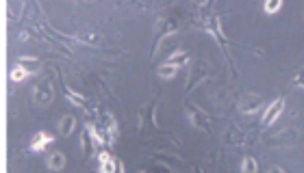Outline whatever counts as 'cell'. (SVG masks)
<instances>
[{
	"label": "cell",
	"instance_id": "obj_14",
	"mask_svg": "<svg viewBox=\"0 0 304 173\" xmlns=\"http://www.w3.org/2000/svg\"><path fill=\"white\" fill-rule=\"evenodd\" d=\"M15 63H20L22 67H26L31 74H35V72L42 70V61H39L37 56H20V59L15 61Z\"/></svg>",
	"mask_w": 304,
	"mask_h": 173
},
{
	"label": "cell",
	"instance_id": "obj_8",
	"mask_svg": "<svg viewBox=\"0 0 304 173\" xmlns=\"http://www.w3.org/2000/svg\"><path fill=\"white\" fill-rule=\"evenodd\" d=\"M98 162H100V167H98V171H100V173H116L118 171V160L113 158L109 152L98 154Z\"/></svg>",
	"mask_w": 304,
	"mask_h": 173
},
{
	"label": "cell",
	"instance_id": "obj_25",
	"mask_svg": "<svg viewBox=\"0 0 304 173\" xmlns=\"http://www.w3.org/2000/svg\"><path fill=\"white\" fill-rule=\"evenodd\" d=\"M200 173H204V171H200Z\"/></svg>",
	"mask_w": 304,
	"mask_h": 173
},
{
	"label": "cell",
	"instance_id": "obj_2",
	"mask_svg": "<svg viewBox=\"0 0 304 173\" xmlns=\"http://www.w3.org/2000/svg\"><path fill=\"white\" fill-rule=\"evenodd\" d=\"M178 26H180V22L176 18H161L157 22V26H154V32H157V37H159V44L163 39L174 35V32L178 30Z\"/></svg>",
	"mask_w": 304,
	"mask_h": 173
},
{
	"label": "cell",
	"instance_id": "obj_16",
	"mask_svg": "<svg viewBox=\"0 0 304 173\" xmlns=\"http://www.w3.org/2000/svg\"><path fill=\"white\" fill-rule=\"evenodd\" d=\"M74 39L80 41V44H87V46L100 44V35H94V32H78V35H74Z\"/></svg>",
	"mask_w": 304,
	"mask_h": 173
},
{
	"label": "cell",
	"instance_id": "obj_20",
	"mask_svg": "<svg viewBox=\"0 0 304 173\" xmlns=\"http://www.w3.org/2000/svg\"><path fill=\"white\" fill-rule=\"evenodd\" d=\"M159 160H163L165 164H170V167H178V160H172V158H168V156H159Z\"/></svg>",
	"mask_w": 304,
	"mask_h": 173
},
{
	"label": "cell",
	"instance_id": "obj_24",
	"mask_svg": "<svg viewBox=\"0 0 304 173\" xmlns=\"http://www.w3.org/2000/svg\"><path fill=\"white\" fill-rule=\"evenodd\" d=\"M302 76H304V67H302Z\"/></svg>",
	"mask_w": 304,
	"mask_h": 173
},
{
	"label": "cell",
	"instance_id": "obj_22",
	"mask_svg": "<svg viewBox=\"0 0 304 173\" xmlns=\"http://www.w3.org/2000/svg\"><path fill=\"white\" fill-rule=\"evenodd\" d=\"M26 39H29V32H26V30H24V32H22V35H20V41H26Z\"/></svg>",
	"mask_w": 304,
	"mask_h": 173
},
{
	"label": "cell",
	"instance_id": "obj_18",
	"mask_svg": "<svg viewBox=\"0 0 304 173\" xmlns=\"http://www.w3.org/2000/svg\"><path fill=\"white\" fill-rule=\"evenodd\" d=\"M257 171H259L257 160H254L252 156H245V158L241 160V173H257Z\"/></svg>",
	"mask_w": 304,
	"mask_h": 173
},
{
	"label": "cell",
	"instance_id": "obj_23",
	"mask_svg": "<svg viewBox=\"0 0 304 173\" xmlns=\"http://www.w3.org/2000/svg\"><path fill=\"white\" fill-rule=\"evenodd\" d=\"M139 173H150V171H139Z\"/></svg>",
	"mask_w": 304,
	"mask_h": 173
},
{
	"label": "cell",
	"instance_id": "obj_17",
	"mask_svg": "<svg viewBox=\"0 0 304 173\" xmlns=\"http://www.w3.org/2000/svg\"><path fill=\"white\" fill-rule=\"evenodd\" d=\"M187 61H189V54L185 50H174L170 54V59H168V63H176V65H180V67H183Z\"/></svg>",
	"mask_w": 304,
	"mask_h": 173
},
{
	"label": "cell",
	"instance_id": "obj_4",
	"mask_svg": "<svg viewBox=\"0 0 304 173\" xmlns=\"http://www.w3.org/2000/svg\"><path fill=\"white\" fill-rule=\"evenodd\" d=\"M283 111H285V97H276V100L265 109V113H263V126L265 128L272 126V123L283 115Z\"/></svg>",
	"mask_w": 304,
	"mask_h": 173
},
{
	"label": "cell",
	"instance_id": "obj_9",
	"mask_svg": "<svg viewBox=\"0 0 304 173\" xmlns=\"http://www.w3.org/2000/svg\"><path fill=\"white\" fill-rule=\"evenodd\" d=\"M204 78H207V63H196L194 70H191V76H189V80H187V91H191V89L196 87V82L204 80Z\"/></svg>",
	"mask_w": 304,
	"mask_h": 173
},
{
	"label": "cell",
	"instance_id": "obj_13",
	"mask_svg": "<svg viewBox=\"0 0 304 173\" xmlns=\"http://www.w3.org/2000/svg\"><path fill=\"white\" fill-rule=\"evenodd\" d=\"M178 70H180V65H176V63H163V65H159V70H157V74H159V78H165V80H170V78H174L176 74H178Z\"/></svg>",
	"mask_w": 304,
	"mask_h": 173
},
{
	"label": "cell",
	"instance_id": "obj_6",
	"mask_svg": "<svg viewBox=\"0 0 304 173\" xmlns=\"http://www.w3.org/2000/svg\"><path fill=\"white\" fill-rule=\"evenodd\" d=\"M63 93H65V97L74 104V106H80V109H85L87 111V115H94L96 111L94 109H89V102H87V97L85 95H80V93H76L72 87H68V85H63Z\"/></svg>",
	"mask_w": 304,
	"mask_h": 173
},
{
	"label": "cell",
	"instance_id": "obj_1",
	"mask_svg": "<svg viewBox=\"0 0 304 173\" xmlns=\"http://www.w3.org/2000/svg\"><path fill=\"white\" fill-rule=\"evenodd\" d=\"M185 113H187V119L191 121V126L196 130H202V132H207V134L211 132V121H209V115L204 111H200L198 106H194V104H187Z\"/></svg>",
	"mask_w": 304,
	"mask_h": 173
},
{
	"label": "cell",
	"instance_id": "obj_5",
	"mask_svg": "<svg viewBox=\"0 0 304 173\" xmlns=\"http://www.w3.org/2000/svg\"><path fill=\"white\" fill-rule=\"evenodd\" d=\"M52 141H54V136L50 132H44V130H42V132H35V134H33V139H31V143H29V152L42 154Z\"/></svg>",
	"mask_w": 304,
	"mask_h": 173
},
{
	"label": "cell",
	"instance_id": "obj_7",
	"mask_svg": "<svg viewBox=\"0 0 304 173\" xmlns=\"http://www.w3.org/2000/svg\"><path fill=\"white\" fill-rule=\"evenodd\" d=\"M261 106H263V97L261 95H245L243 100L239 102V111L245 113V115H252V113H257Z\"/></svg>",
	"mask_w": 304,
	"mask_h": 173
},
{
	"label": "cell",
	"instance_id": "obj_15",
	"mask_svg": "<svg viewBox=\"0 0 304 173\" xmlns=\"http://www.w3.org/2000/svg\"><path fill=\"white\" fill-rule=\"evenodd\" d=\"M29 76H31V72H29L26 67H22L20 63H15L13 67H11V72H9L11 82H22V80H26Z\"/></svg>",
	"mask_w": 304,
	"mask_h": 173
},
{
	"label": "cell",
	"instance_id": "obj_10",
	"mask_svg": "<svg viewBox=\"0 0 304 173\" xmlns=\"http://www.w3.org/2000/svg\"><path fill=\"white\" fill-rule=\"evenodd\" d=\"M80 145H83L85 158H92V156L96 154V143H94V139H92V134H89L87 128L83 130V132H80Z\"/></svg>",
	"mask_w": 304,
	"mask_h": 173
},
{
	"label": "cell",
	"instance_id": "obj_21",
	"mask_svg": "<svg viewBox=\"0 0 304 173\" xmlns=\"http://www.w3.org/2000/svg\"><path fill=\"white\" fill-rule=\"evenodd\" d=\"M267 173H285V171H283L281 167H269V169H267Z\"/></svg>",
	"mask_w": 304,
	"mask_h": 173
},
{
	"label": "cell",
	"instance_id": "obj_11",
	"mask_svg": "<svg viewBox=\"0 0 304 173\" xmlns=\"http://www.w3.org/2000/svg\"><path fill=\"white\" fill-rule=\"evenodd\" d=\"M74 128H76V119L72 117V115H63L59 119V132L61 136H70L74 132Z\"/></svg>",
	"mask_w": 304,
	"mask_h": 173
},
{
	"label": "cell",
	"instance_id": "obj_12",
	"mask_svg": "<svg viewBox=\"0 0 304 173\" xmlns=\"http://www.w3.org/2000/svg\"><path fill=\"white\" fill-rule=\"evenodd\" d=\"M48 169L50 171H61L65 167V154L63 152H52L50 156H48Z\"/></svg>",
	"mask_w": 304,
	"mask_h": 173
},
{
	"label": "cell",
	"instance_id": "obj_3",
	"mask_svg": "<svg viewBox=\"0 0 304 173\" xmlns=\"http://www.w3.org/2000/svg\"><path fill=\"white\" fill-rule=\"evenodd\" d=\"M52 97H54V91H52L50 82H39V85L33 89V102L39 106H48L52 102Z\"/></svg>",
	"mask_w": 304,
	"mask_h": 173
},
{
	"label": "cell",
	"instance_id": "obj_19",
	"mask_svg": "<svg viewBox=\"0 0 304 173\" xmlns=\"http://www.w3.org/2000/svg\"><path fill=\"white\" fill-rule=\"evenodd\" d=\"M283 9V3L281 0H267L265 5H263V11H265L267 15H272V13H278Z\"/></svg>",
	"mask_w": 304,
	"mask_h": 173
}]
</instances>
